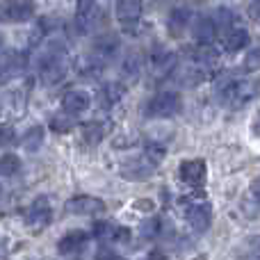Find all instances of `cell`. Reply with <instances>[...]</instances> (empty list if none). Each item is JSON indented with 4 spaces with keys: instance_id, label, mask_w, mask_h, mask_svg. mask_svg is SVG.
<instances>
[{
    "instance_id": "1",
    "label": "cell",
    "mask_w": 260,
    "mask_h": 260,
    "mask_svg": "<svg viewBox=\"0 0 260 260\" xmlns=\"http://www.w3.org/2000/svg\"><path fill=\"white\" fill-rule=\"evenodd\" d=\"M260 96V80L256 78H238V80L219 82L217 87V99L226 108H244Z\"/></svg>"
},
{
    "instance_id": "2",
    "label": "cell",
    "mask_w": 260,
    "mask_h": 260,
    "mask_svg": "<svg viewBox=\"0 0 260 260\" xmlns=\"http://www.w3.org/2000/svg\"><path fill=\"white\" fill-rule=\"evenodd\" d=\"M39 78L46 85H57L59 80H64L69 71V57H67V48L59 41H53L44 53L39 55Z\"/></svg>"
},
{
    "instance_id": "3",
    "label": "cell",
    "mask_w": 260,
    "mask_h": 260,
    "mask_svg": "<svg viewBox=\"0 0 260 260\" xmlns=\"http://www.w3.org/2000/svg\"><path fill=\"white\" fill-rule=\"evenodd\" d=\"M180 108H183V99H180L178 91H160V94L146 101L142 114L146 119H169L178 114Z\"/></svg>"
},
{
    "instance_id": "4",
    "label": "cell",
    "mask_w": 260,
    "mask_h": 260,
    "mask_svg": "<svg viewBox=\"0 0 260 260\" xmlns=\"http://www.w3.org/2000/svg\"><path fill=\"white\" fill-rule=\"evenodd\" d=\"M176 69H178V57H176V53H171V50H167V48H160V46H155V48L151 50V55H148V73H151L153 80H165Z\"/></svg>"
},
{
    "instance_id": "5",
    "label": "cell",
    "mask_w": 260,
    "mask_h": 260,
    "mask_svg": "<svg viewBox=\"0 0 260 260\" xmlns=\"http://www.w3.org/2000/svg\"><path fill=\"white\" fill-rule=\"evenodd\" d=\"M50 221H53V206H50L48 197H37L25 212V226L32 233H41Z\"/></svg>"
},
{
    "instance_id": "6",
    "label": "cell",
    "mask_w": 260,
    "mask_h": 260,
    "mask_svg": "<svg viewBox=\"0 0 260 260\" xmlns=\"http://www.w3.org/2000/svg\"><path fill=\"white\" fill-rule=\"evenodd\" d=\"M114 14H117V21L123 27V32L135 35L139 21H142V0H117Z\"/></svg>"
},
{
    "instance_id": "7",
    "label": "cell",
    "mask_w": 260,
    "mask_h": 260,
    "mask_svg": "<svg viewBox=\"0 0 260 260\" xmlns=\"http://www.w3.org/2000/svg\"><path fill=\"white\" fill-rule=\"evenodd\" d=\"M64 210L69 215H78V217H87V215H101L105 212V201L96 197H89V194H78V197L69 199L64 203Z\"/></svg>"
},
{
    "instance_id": "8",
    "label": "cell",
    "mask_w": 260,
    "mask_h": 260,
    "mask_svg": "<svg viewBox=\"0 0 260 260\" xmlns=\"http://www.w3.org/2000/svg\"><path fill=\"white\" fill-rule=\"evenodd\" d=\"M178 174H180V180L187 183L189 187H203L208 180V165H206V160H201V157L185 160V162H180Z\"/></svg>"
},
{
    "instance_id": "9",
    "label": "cell",
    "mask_w": 260,
    "mask_h": 260,
    "mask_svg": "<svg viewBox=\"0 0 260 260\" xmlns=\"http://www.w3.org/2000/svg\"><path fill=\"white\" fill-rule=\"evenodd\" d=\"M185 217H187V224L192 226V231L197 233H206L210 229V221H212V210L206 201H194L185 206Z\"/></svg>"
},
{
    "instance_id": "10",
    "label": "cell",
    "mask_w": 260,
    "mask_h": 260,
    "mask_svg": "<svg viewBox=\"0 0 260 260\" xmlns=\"http://www.w3.org/2000/svg\"><path fill=\"white\" fill-rule=\"evenodd\" d=\"M91 231H94V238L101 240L103 244L128 242L130 240V229L128 226H119V224H114V221H96Z\"/></svg>"
},
{
    "instance_id": "11",
    "label": "cell",
    "mask_w": 260,
    "mask_h": 260,
    "mask_svg": "<svg viewBox=\"0 0 260 260\" xmlns=\"http://www.w3.org/2000/svg\"><path fill=\"white\" fill-rule=\"evenodd\" d=\"M5 21L25 23L35 16V0H7L3 9Z\"/></svg>"
},
{
    "instance_id": "12",
    "label": "cell",
    "mask_w": 260,
    "mask_h": 260,
    "mask_svg": "<svg viewBox=\"0 0 260 260\" xmlns=\"http://www.w3.org/2000/svg\"><path fill=\"white\" fill-rule=\"evenodd\" d=\"M192 35H194V41H197L199 46H212V41H215L217 35H219L215 18H210V16L197 18L192 25Z\"/></svg>"
},
{
    "instance_id": "13",
    "label": "cell",
    "mask_w": 260,
    "mask_h": 260,
    "mask_svg": "<svg viewBox=\"0 0 260 260\" xmlns=\"http://www.w3.org/2000/svg\"><path fill=\"white\" fill-rule=\"evenodd\" d=\"M91 105V96L85 89H71L62 96V110L69 114H82Z\"/></svg>"
},
{
    "instance_id": "14",
    "label": "cell",
    "mask_w": 260,
    "mask_h": 260,
    "mask_svg": "<svg viewBox=\"0 0 260 260\" xmlns=\"http://www.w3.org/2000/svg\"><path fill=\"white\" fill-rule=\"evenodd\" d=\"M123 96H126V85H121V82H105V85L99 89V96H96V99H99L101 108L110 110V108H114Z\"/></svg>"
},
{
    "instance_id": "15",
    "label": "cell",
    "mask_w": 260,
    "mask_h": 260,
    "mask_svg": "<svg viewBox=\"0 0 260 260\" xmlns=\"http://www.w3.org/2000/svg\"><path fill=\"white\" fill-rule=\"evenodd\" d=\"M189 18H192V12H189L187 7H176L169 12V18H167V30H169V35L174 37V39H178V37H183V32L187 30L189 25Z\"/></svg>"
},
{
    "instance_id": "16",
    "label": "cell",
    "mask_w": 260,
    "mask_h": 260,
    "mask_svg": "<svg viewBox=\"0 0 260 260\" xmlns=\"http://www.w3.org/2000/svg\"><path fill=\"white\" fill-rule=\"evenodd\" d=\"M153 174V165L142 157V160H128L121 169V176L126 180H148Z\"/></svg>"
},
{
    "instance_id": "17",
    "label": "cell",
    "mask_w": 260,
    "mask_h": 260,
    "mask_svg": "<svg viewBox=\"0 0 260 260\" xmlns=\"http://www.w3.org/2000/svg\"><path fill=\"white\" fill-rule=\"evenodd\" d=\"M89 240V233L82 229H76L71 231V233H67L62 240L57 242V251L62 253V256H67V253H73V251H80L82 247H85V242Z\"/></svg>"
},
{
    "instance_id": "18",
    "label": "cell",
    "mask_w": 260,
    "mask_h": 260,
    "mask_svg": "<svg viewBox=\"0 0 260 260\" xmlns=\"http://www.w3.org/2000/svg\"><path fill=\"white\" fill-rule=\"evenodd\" d=\"M208 78H210V71H206V69H201V67H197V64H187V67H183L178 71V80L183 82V85H187V87H197V85H201V82H206Z\"/></svg>"
},
{
    "instance_id": "19",
    "label": "cell",
    "mask_w": 260,
    "mask_h": 260,
    "mask_svg": "<svg viewBox=\"0 0 260 260\" xmlns=\"http://www.w3.org/2000/svg\"><path fill=\"white\" fill-rule=\"evenodd\" d=\"M192 62L197 64V67L206 69V71L212 73V69L219 64V53H217L212 46H201V48H197L192 53Z\"/></svg>"
},
{
    "instance_id": "20",
    "label": "cell",
    "mask_w": 260,
    "mask_h": 260,
    "mask_svg": "<svg viewBox=\"0 0 260 260\" xmlns=\"http://www.w3.org/2000/svg\"><path fill=\"white\" fill-rule=\"evenodd\" d=\"M119 50V39L114 35H103L94 41V57H99L101 62L110 59Z\"/></svg>"
},
{
    "instance_id": "21",
    "label": "cell",
    "mask_w": 260,
    "mask_h": 260,
    "mask_svg": "<svg viewBox=\"0 0 260 260\" xmlns=\"http://www.w3.org/2000/svg\"><path fill=\"white\" fill-rule=\"evenodd\" d=\"M247 46H249V32L244 30V27H233L224 39V48L229 50V53H240V50L247 48Z\"/></svg>"
},
{
    "instance_id": "22",
    "label": "cell",
    "mask_w": 260,
    "mask_h": 260,
    "mask_svg": "<svg viewBox=\"0 0 260 260\" xmlns=\"http://www.w3.org/2000/svg\"><path fill=\"white\" fill-rule=\"evenodd\" d=\"M235 260H260V235L244 240L235 251Z\"/></svg>"
},
{
    "instance_id": "23",
    "label": "cell",
    "mask_w": 260,
    "mask_h": 260,
    "mask_svg": "<svg viewBox=\"0 0 260 260\" xmlns=\"http://www.w3.org/2000/svg\"><path fill=\"white\" fill-rule=\"evenodd\" d=\"M167 155V146L162 142H155V139H148L146 144H144V157H146L148 162H151L153 167H157L162 160H165Z\"/></svg>"
},
{
    "instance_id": "24",
    "label": "cell",
    "mask_w": 260,
    "mask_h": 260,
    "mask_svg": "<svg viewBox=\"0 0 260 260\" xmlns=\"http://www.w3.org/2000/svg\"><path fill=\"white\" fill-rule=\"evenodd\" d=\"M82 139H85L87 144H91V146L103 142L105 139V123H101V121L85 123V126H82Z\"/></svg>"
},
{
    "instance_id": "25",
    "label": "cell",
    "mask_w": 260,
    "mask_h": 260,
    "mask_svg": "<svg viewBox=\"0 0 260 260\" xmlns=\"http://www.w3.org/2000/svg\"><path fill=\"white\" fill-rule=\"evenodd\" d=\"M44 144V128L41 126H35V128H30L25 135H23V139H21V146L25 148V151H37V148Z\"/></svg>"
},
{
    "instance_id": "26",
    "label": "cell",
    "mask_w": 260,
    "mask_h": 260,
    "mask_svg": "<svg viewBox=\"0 0 260 260\" xmlns=\"http://www.w3.org/2000/svg\"><path fill=\"white\" fill-rule=\"evenodd\" d=\"M0 171H3L5 178H12L21 171V160H18L14 153H5L3 160H0Z\"/></svg>"
},
{
    "instance_id": "27",
    "label": "cell",
    "mask_w": 260,
    "mask_h": 260,
    "mask_svg": "<svg viewBox=\"0 0 260 260\" xmlns=\"http://www.w3.org/2000/svg\"><path fill=\"white\" fill-rule=\"evenodd\" d=\"M73 128V114L69 112H59L50 119V130L53 133H69Z\"/></svg>"
},
{
    "instance_id": "28",
    "label": "cell",
    "mask_w": 260,
    "mask_h": 260,
    "mask_svg": "<svg viewBox=\"0 0 260 260\" xmlns=\"http://www.w3.org/2000/svg\"><path fill=\"white\" fill-rule=\"evenodd\" d=\"M212 18H215V23H217V30H233V14L226 7L217 9V14Z\"/></svg>"
},
{
    "instance_id": "29",
    "label": "cell",
    "mask_w": 260,
    "mask_h": 260,
    "mask_svg": "<svg viewBox=\"0 0 260 260\" xmlns=\"http://www.w3.org/2000/svg\"><path fill=\"white\" fill-rule=\"evenodd\" d=\"M142 235L144 238H157V235H162V219L153 217V219L144 221L142 224Z\"/></svg>"
},
{
    "instance_id": "30",
    "label": "cell",
    "mask_w": 260,
    "mask_h": 260,
    "mask_svg": "<svg viewBox=\"0 0 260 260\" xmlns=\"http://www.w3.org/2000/svg\"><path fill=\"white\" fill-rule=\"evenodd\" d=\"M244 69L247 71H260V46L258 48H251L244 57Z\"/></svg>"
},
{
    "instance_id": "31",
    "label": "cell",
    "mask_w": 260,
    "mask_h": 260,
    "mask_svg": "<svg viewBox=\"0 0 260 260\" xmlns=\"http://www.w3.org/2000/svg\"><path fill=\"white\" fill-rule=\"evenodd\" d=\"M96 260H119V256H117V251H114L110 244H103V247L96 251Z\"/></svg>"
},
{
    "instance_id": "32",
    "label": "cell",
    "mask_w": 260,
    "mask_h": 260,
    "mask_svg": "<svg viewBox=\"0 0 260 260\" xmlns=\"http://www.w3.org/2000/svg\"><path fill=\"white\" fill-rule=\"evenodd\" d=\"M130 73V78H135L139 73V59L137 57H130V59H126L123 62V73Z\"/></svg>"
},
{
    "instance_id": "33",
    "label": "cell",
    "mask_w": 260,
    "mask_h": 260,
    "mask_svg": "<svg viewBox=\"0 0 260 260\" xmlns=\"http://www.w3.org/2000/svg\"><path fill=\"white\" fill-rule=\"evenodd\" d=\"M251 201L260 208V178H256V180L251 183Z\"/></svg>"
},
{
    "instance_id": "34",
    "label": "cell",
    "mask_w": 260,
    "mask_h": 260,
    "mask_svg": "<svg viewBox=\"0 0 260 260\" xmlns=\"http://www.w3.org/2000/svg\"><path fill=\"white\" fill-rule=\"evenodd\" d=\"M142 260H169V258H167L162 251H151L146 258H142Z\"/></svg>"
},
{
    "instance_id": "35",
    "label": "cell",
    "mask_w": 260,
    "mask_h": 260,
    "mask_svg": "<svg viewBox=\"0 0 260 260\" xmlns=\"http://www.w3.org/2000/svg\"><path fill=\"white\" fill-rule=\"evenodd\" d=\"M251 130H253V135H258V137H260V112L256 114V119H253V123H251Z\"/></svg>"
},
{
    "instance_id": "36",
    "label": "cell",
    "mask_w": 260,
    "mask_h": 260,
    "mask_svg": "<svg viewBox=\"0 0 260 260\" xmlns=\"http://www.w3.org/2000/svg\"><path fill=\"white\" fill-rule=\"evenodd\" d=\"M135 208H144V210H153V203L151 201H137Z\"/></svg>"
},
{
    "instance_id": "37",
    "label": "cell",
    "mask_w": 260,
    "mask_h": 260,
    "mask_svg": "<svg viewBox=\"0 0 260 260\" xmlns=\"http://www.w3.org/2000/svg\"><path fill=\"white\" fill-rule=\"evenodd\" d=\"M251 16H260V0H258V3L256 5H251Z\"/></svg>"
}]
</instances>
